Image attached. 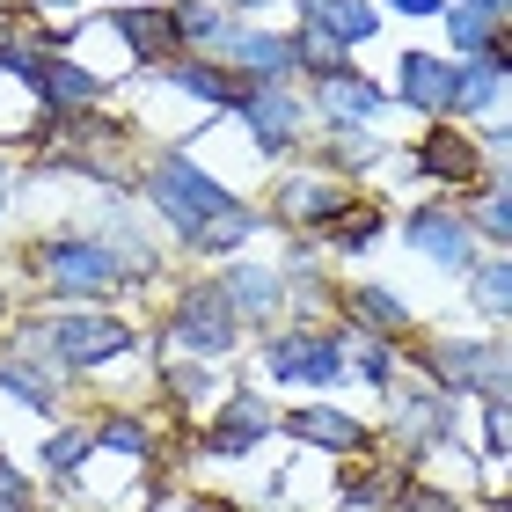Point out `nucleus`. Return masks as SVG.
<instances>
[{
    "label": "nucleus",
    "instance_id": "1",
    "mask_svg": "<svg viewBox=\"0 0 512 512\" xmlns=\"http://www.w3.org/2000/svg\"><path fill=\"white\" fill-rule=\"evenodd\" d=\"M154 256L147 249H110V242H88V235H59V242H44L37 249V271L52 278L59 293H110L118 278H147Z\"/></svg>",
    "mask_w": 512,
    "mask_h": 512
},
{
    "label": "nucleus",
    "instance_id": "2",
    "mask_svg": "<svg viewBox=\"0 0 512 512\" xmlns=\"http://www.w3.org/2000/svg\"><path fill=\"white\" fill-rule=\"evenodd\" d=\"M147 198H154L161 213L176 220V235H183V242H191L205 220H220L227 205H235V198H227V191H220V183L198 169L191 154H161L154 169H147Z\"/></svg>",
    "mask_w": 512,
    "mask_h": 512
},
{
    "label": "nucleus",
    "instance_id": "3",
    "mask_svg": "<svg viewBox=\"0 0 512 512\" xmlns=\"http://www.w3.org/2000/svg\"><path fill=\"white\" fill-rule=\"evenodd\" d=\"M22 344L59 352V366H110V359L132 352V322H118V315H59V322L22 330Z\"/></svg>",
    "mask_w": 512,
    "mask_h": 512
},
{
    "label": "nucleus",
    "instance_id": "4",
    "mask_svg": "<svg viewBox=\"0 0 512 512\" xmlns=\"http://www.w3.org/2000/svg\"><path fill=\"white\" fill-rule=\"evenodd\" d=\"M417 366L439 388H469V395H505L512 388V352L505 344H469V337H439L417 352Z\"/></svg>",
    "mask_w": 512,
    "mask_h": 512
},
{
    "label": "nucleus",
    "instance_id": "5",
    "mask_svg": "<svg viewBox=\"0 0 512 512\" xmlns=\"http://www.w3.org/2000/svg\"><path fill=\"white\" fill-rule=\"evenodd\" d=\"M0 66H8V74H22L37 88L44 103L52 110H88L103 96V81L88 74V66H74V59H59V52H30V44H0Z\"/></svg>",
    "mask_w": 512,
    "mask_h": 512
},
{
    "label": "nucleus",
    "instance_id": "6",
    "mask_svg": "<svg viewBox=\"0 0 512 512\" xmlns=\"http://www.w3.org/2000/svg\"><path fill=\"white\" fill-rule=\"evenodd\" d=\"M169 337L183 352H198V359H227L235 352V308H227V293L220 286H191L176 300V315H169Z\"/></svg>",
    "mask_w": 512,
    "mask_h": 512
},
{
    "label": "nucleus",
    "instance_id": "7",
    "mask_svg": "<svg viewBox=\"0 0 512 512\" xmlns=\"http://www.w3.org/2000/svg\"><path fill=\"white\" fill-rule=\"evenodd\" d=\"M454 96H461V66L454 59H432V52L403 59V103L417 110V118H447Z\"/></svg>",
    "mask_w": 512,
    "mask_h": 512
},
{
    "label": "nucleus",
    "instance_id": "8",
    "mask_svg": "<svg viewBox=\"0 0 512 512\" xmlns=\"http://www.w3.org/2000/svg\"><path fill=\"white\" fill-rule=\"evenodd\" d=\"M271 374L278 381H337L344 374V359H337V344L330 337H315V330H293V337H271Z\"/></svg>",
    "mask_w": 512,
    "mask_h": 512
},
{
    "label": "nucleus",
    "instance_id": "9",
    "mask_svg": "<svg viewBox=\"0 0 512 512\" xmlns=\"http://www.w3.org/2000/svg\"><path fill=\"white\" fill-rule=\"evenodd\" d=\"M227 52H235V59H242V74H249V81H264V88H278L286 74H300V66H308V44H300V37H271V30L227 37Z\"/></svg>",
    "mask_w": 512,
    "mask_h": 512
},
{
    "label": "nucleus",
    "instance_id": "10",
    "mask_svg": "<svg viewBox=\"0 0 512 512\" xmlns=\"http://www.w3.org/2000/svg\"><path fill=\"white\" fill-rule=\"evenodd\" d=\"M417 169H425L432 183H476L483 176V147L469 132H454V125H432L425 147H417Z\"/></svg>",
    "mask_w": 512,
    "mask_h": 512
},
{
    "label": "nucleus",
    "instance_id": "11",
    "mask_svg": "<svg viewBox=\"0 0 512 512\" xmlns=\"http://www.w3.org/2000/svg\"><path fill=\"white\" fill-rule=\"evenodd\" d=\"M293 439H308V447H330V454H359L366 447V425L359 417H344L337 403H308V410H286L278 417Z\"/></svg>",
    "mask_w": 512,
    "mask_h": 512
},
{
    "label": "nucleus",
    "instance_id": "12",
    "mask_svg": "<svg viewBox=\"0 0 512 512\" xmlns=\"http://www.w3.org/2000/svg\"><path fill=\"white\" fill-rule=\"evenodd\" d=\"M315 110L330 125H374L388 110V96L374 81H359V74H330V81H315Z\"/></svg>",
    "mask_w": 512,
    "mask_h": 512
},
{
    "label": "nucleus",
    "instance_id": "13",
    "mask_svg": "<svg viewBox=\"0 0 512 512\" xmlns=\"http://www.w3.org/2000/svg\"><path fill=\"white\" fill-rule=\"evenodd\" d=\"M242 125L256 132V147H264V154H286V147H293V132H300V103L286 96V88H249Z\"/></svg>",
    "mask_w": 512,
    "mask_h": 512
},
{
    "label": "nucleus",
    "instance_id": "14",
    "mask_svg": "<svg viewBox=\"0 0 512 512\" xmlns=\"http://www.w3.org/2000/svg\"><path fill=\"white\" fill-rule=\"evenodd\" d=\"M271 425H278V410L264 403V395H235V403L220 410V425L205 432V447H213V454H249Z\"/></svg>",
    "mask_w": 512,
    "mask_h": 512
},
{
    "label": "nucleus",
    "instance_id": "15",
    "mask_svg": "<svg viewBox=\"0 0 512 512\" xmlns=\"http://www.w3.org/2000/svg\"><path fill=\"white\" fill-rule=\"evenodd\" d=\"M410 249L417 256H432V264H447V271H461L469 264V227H461L454 213H410Z\"/></svg>",
    "mask_w": 512,
    "mask_h": 512
},
{
    "label": "nucleus",
    "instance_id": "16",
    "mask_svg": "<svg viewBox=\"0 0 512 512\" xmlns=\"http://www.w3.org/2000/svg\"><path fill=\"white\" fill-rule=\"evenodd\" d=\"M220 293L235 308V322H271L278 315V271H264V264H235L220 278Z\"/></svg>",
    "mask_w": 512,
    "mask_h": 512
},
{
    "label": "nucleus",
    "instance_id": "17",
    "mask_svg": "<svg viewBox=\"0 0 512 512\" xmlns=\"http://www.w3.org/2000/svg\"><path fill=\"white\" fill-rule=\"evenodd\" d=\"M118 30H125V44L147 66H169V52H176V8H118Z\"/></svg>",
    "mask_w": 512,
    "mask_h": 512
},
{
    "label": "nucleus",
    "instance_id": "18",
    "mask_svg": "<svg viewBox=\"0 0 512 512\" xmlns=\"http://www.w3.org/2000/svg\"><path fill=\"white\" fill-rule=\"evenodd\" d=\"M315 30L330 44H359L381 30V15H374V0H308V37Z\"/></svg>",
    "mask_w": 512,
    "mask_h": 512
},
{
    "label": "nucleus",
    "instance_id": "19",
    "mask_svg": "<svg viewBox=\"0 0 512 512\" xmlns=\"http://www.w3.org/2000/svg\"><path fill=\"white\" fill-rule=\"evenodd\" d=\"M169 81L183 88V96H198V103H213V110H242L249 103V81L242 74H227V66H169Z\"/></svg>",
    "mask_w": 512,
    "mask_h": 512
},
{
    "label": "nucleus",
    "instance_id": "20",
    "mask_svg": "<svg viewBox=\"0 0 512 512\" xmlns=\"http://www.w3.org/2000/svg\"><path fill=\"white\" fill-rule=\"evenodd\" d=\"M344 205H352V198H344L330 176H293V183H286V220H315V227H330Z\"/></svg>",
    "mask_w": 512,
    "mask_h": 512
},
{
    "label": "nucleus",
    "instance_id": "21",
    "mask_svg": "<svg viewBox=\"0 0 512 512\" xmlns=\"http://www.w3.org/2000/svg\"><path fill=\"white\" fill-rule=\"evenodd\" d=\"M249 235H256V205H242V198H235L220 220H205L198 235H191V249H198V256H227V249H242Z\"/></svg>",
    "mask_w": 512,
    "mask_h": 512
},
{
    "label": "nucleus",
    "instance_id": "22",
    "mask_svg": "<svg viewBox=\"0 0 512 512\" xmlns=\"http://www.w3.org/2000/svg\"><path fill=\"white\" fill-rule=\"evenodd\" d=\"M322 235H330V249H344V256L374 249V242H381V205H344V213L322 227Z\"/></svg>",
    "mask_w": 512,
    "mask_h": 512
},
{
    "label": "nucleus",
    "instance_id": "23",
    "mask_svg": "<svg viewBox=\"0 0 512 512\" xmlns=\"http://www.w3.org/2000/svg\"><path fill=\"white\" fill-rule=\"evenodd\" d=\"M352 315H359V330H381V337H403V330H410L403 300H395L388 286H359V293H352Z\"/></svg>",
    "mask_w": 512,
    "mask_h": 512
},
{
    "label": "nucleus",
    "instance_id": "24",
    "mask_svg": "<svg viewBox=\"0 0 512 512\" xmlns=\"http://www.w3.org/2000/svg\"><path fill=\"white\" fill-rule=\"evenodd\" d=\"M0 388H8V395H22V403H30L37 417H52V381H44V374H37V366L22 359V352H15V359H0Z\"/></svg>",
    "mask_w": 512,
    "mask_h": 512
},
{
    "label": "nucleus",
    "instance_id": "25",
    "mask_svg": "<svg viewBox=\"0 0 512 512\" xmlns=\"http://www.w3.org/2000/svg\"><path fill=\"white\" fill-rule=\"evenodd\" d=\"M395 417H403L410 447H425V439H447V395H410Z\"/></svg>",
    "mask_w": 512,
    "mask_h": 512
},
{
    "label": "nucleus",
    "instance_id": "26",
    "mask_svg": "<svg viewBox=\"0 0 512 512\" xmlns=\"http://www.w3.org/2000/svg\"><path fill=\"white\" fill-rule=\"evenodd\" d=\"M498 96H505V74H498L491 59H483V66H461V96H454V110H469V118H476V110H491Z\"/></svg>",
    "mask_w": 512,
    "mask_h": 512
},
{
    "label": "nucleus",
    "instance_id": "27",
    "mask_svg": "<svg viewBox=\"0 0 512 512\" xmlns=\"http://www.w3.org/2000/svg\"><path fill=\"white\" fill-rule=\"evenodd\" d=\"M469 300H476L483 315H512V264H483L469 278Z\"/></svg>",
    "mask_w": 512,
    "mask_h": 512
},
{
    "label": "nucleus",
    "instance_id": "28",
    "mask_svg": "<svg viewBox=\"0 0 512 512\" xmlns=\"http://www.w3.org/2000/svg\"><path fill=\"white\" fill-rule=\"evenodd\" d=\"M220 37H227L220 8H205V0H183L176 8V44H220Z\"/></svg>",
    "mask_w": 512,
    "mask_h": 512
},
{
    "label": "nucleus",
    "instance_id": "29",
    "mask_svg": "<svg viewBox=\"0 0 512 512\" xmlns=\"http://www.w3.org/2000/svg\"><path fill=\"white\" fill-rule=\"evenodd\" d=\"M447 30H454L461 52H483V44H491V30H498V15H483V8H469V0H454V8H447Z\"/></svg>",
    "mask_w": 512,
    "mask_h": 512
},
{
    "label": "nucleus",
    "instance_id": "30",
    "mask_svg": "<svg viewBox=\"0 0 512 512\" xmlns=\"http://www.w3.org/2000/svg\"><path fill=\"white\" fill-rule=\"evenodd\" d=\"M96 454V432H52V447H44V469H81V461Z\"/></svg>",
    "mask_w": 512,
    "mask_h": 512
},
{
    "label": "nucleus",
    "instance_id": "31",
    "mask_svg": "<svg viewBox=\"0 0 512 512\" xmlns=\"http://www.w3.org/2000/svg\"><path fill=\"white\" fill-rule=\"evenodd\" d=\"M96 447H110V454H147L154 439H147V425H132V417H110V425L96 432Z\"/></svg>",
    "mask_w": 512,
    "mask_h": 512
},
{
    "label": "nucleus",
    "instance_id": "32",
    "mask_svg": "<svg viewBox=\"0 0 512 512\" xmlns=\"http://www.w3.org/2000/svg\"><path fill=\"white\" fill-rule=\"evenodd\" d=\"M359 374L374 381V388H388V381H395V352H388L381 337H366V344H359Z\"/></svg>",
    "mask_w": 512,
    "mask_h": 512
},
{
    "label": "nucleus",
    "instance_id": "33",
    "mask_svg": "<svg viewBox=\"0 0 512 512\" xmlns=\"http://www.w3.org/2000/svg\"><path fill=\"white\" fill-rule=\"evenodd\" d=\"M483 235H491V242H512V183H505L498 198H483Z\"/></svg>",
    "mask_w": 512,
    "mask_h": 512
},
{
    "label": "nucleus",
    "instance_id": "34",
    "mask_svg": "<svg viewBox=\"0 0 512 512\" xmlns=\"http://www.w3.org/2000/svg\"><path fill=\"white\" fill-rule=\"evenodd\" d=\"M395 512H461V505H454V498H439L432 483H403V505H395Z\"/></svg>",
    "mask_w": 512,
    "mask_h": 512
},
{
    "label": "nucleus",
    "instance_id": "35",
    "mask_svg": "<svg viewBox=\"0 0 512 512\" xmlns=\"http://www.w3.org/2000/svg\"><path fill=\"white\" fill-rule=\"evenodd\" d=\"M0 512H30V483H22L8 461H0Z\"/></svg>",
    "mask_w": 512,
    "mask_h": 512
},
{
    "label": "nucleus",
    "instance_id": "36",
    "mask_svg": "<svg viewBox=\"0 0 512 512\" xmlns=\"http://www.w3.org/2000/svg\"><path fill=\"white\" fill-rule=\"evenodd\" d=\"M483 59H491L498 74H512V30H491V44H483Z\"/></svg>",
    "mask_w": 512,
    "mask_h": 512
},
{
    "label": "nucleus",
    "instance_id": "37",
    "mask_svg": "<svg viewBox=\"0 0 512 512\" xmlns=\"http://www.w3.org/2000/svg\"><path fill=\"white\" fill-rule=\"evenodd\" d=\"M176 388L183 395H213V374H205V366H176Z\"/></svg>",
    "mask_w": 512,
    "mask_h": 512
},
{
    "label": "nucleus",
    "instance_id": "38",
    "mask_svg": "<svg viewBox=\"0 0 512 512\" xmlns=\"http://www.w3.org/2000/svg\"><path fill=\"white\" fill-rule=\"evenodd\" d=\"M395 15H447V0H388Z\"/></svg>",
    "mask_w": 512,
    "mask_h": 512
},
{
    "label": "nucleus",
    "instance_id": "39",
    "mask_svg": "<svg viewBox=\"0 0 512 512\" xmlns=\"http://www.w3.org/2000/svg\"><path fill=\"white\" fill-rule=\"evenodd\" d=\"M469 8H483V15H498V8H505V0H469Z\"/></svg>",
    "mask_w": 512,
    "mask_h": 512
},
{
    "label": "nucleus",
    "instance_id": "40",
    "mask_svg": "<svg viewBox=\"0 0 512 512\" xmlns=\"http://www.w3.org/2000/svg\"><path fill=\"white\" fill-rule=\"evenodd\" d=\"M0 205H8V169H0Z\"/></svg>",
    "mask_w": 512,
    "mask_h": 512
},
{
    "label": "nucleus",
    "instance_id": "41",
    "mask_svg": "<svg viewBox=\"0 0 512 512\" xmlns=\"http://www.w3.org/2000/svg\"><path fill=\"white\" fill-rule=\"evenodd\" d=\"M37 8H66V0H37Z\"/></svg>",
    "mask_w": 512,
    "mask_h": 512
},
{
    "label": "nucleus",
    "instance_id": "42",
    "mask_svg": "<svg viewBox=\"0 0 512 512\" xmlns=\"http://www.w3.org/2000/svg\"><path fill=\"white\" fill-rule=\"evenodd\" d=\"M0 315H8V293H0Z\"/></svg>",
    "mask_w": 512,
    "mask_h": 512
},
{
    "label": "nucleus",
    "instance_id": "43",
    "mask_svg": "<svg viewBox=\"0 0 512 512\" xmlns=\"http://www.w3.org/2000/svg\"><path fill=\"white\" fill-rule=\"evenodd\" d=\"M235 8H256V0H235Z\"/></svg>",
    "mask_w": 512,
    "mask_h": 512
}]
</instances>
